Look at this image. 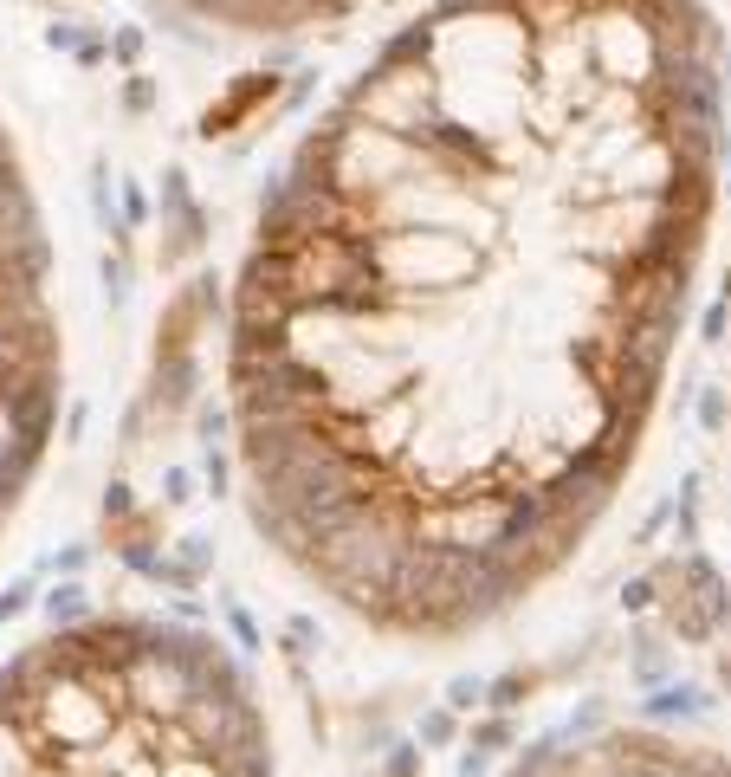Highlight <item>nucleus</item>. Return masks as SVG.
I'll return each instance as SVG.
<instances>
[{
	"mask_svg": "<svg viewBox=\"0 0 731 777\" xmlns=\"http://www.w3.org/2000/svg\"><path fill=\"white\" fill-rule=\"evenodd\" d=\"M706 0H440L305 130L227 311L253 531L402 642L622 493L725 195Z\"/></svg>",
	"mask_w": 731,
	"mask_h": 777,
	"instance_id": "obj_1",
	"label": "nucleus"
},
{
	"mask_svg": "<svg viewBox=\"0 0 731 777\" xmlns=\"http://www.w3.org/2000/svg\"><path fill=\"white\" fill-rule=\"evenodd\" d=\"M505 777H731V752L699 739H673L654 726H563L537 739Z\"/></svg>",
	"mask_w": 731,
	"mask_h": 777,
	"instance_id": "obj_2",
	"label": "nucleus"
},
{
	"mask_svg": "<svg viewBox=\"0 0 731 777\" xmlns=\"http://www.w3.org/2000/svg\"><path fill=\"white\" fill-rule=\"evenodd\" d=\"M660 577V616H667V629L680 635V642H712V635L731 622V596H725V577L719 564H712L699 544H686L680 557H667V564H654Z\"/></svg>",
	"mask_w": 731,
	"mask_h": 777,
	"instance_id": "obj_3",
	"label": "nucleus"
},
{
	"mask_svg": "<svg viewBox=\"0 0 731 777\" xmlns=\"http://www.w3.org/2000/svg\"><path fill=\"white\" fill-rule=\"evenodd\" d=\"M188 7L240 26V33H298V26L350 20L356 7H382V0H188Z\"/></svg>",
	"mask_w": 731,
	"mask_h": 777,
	"instance_id": "obj_4",
	"label": "nucleus"
},
{
	"mask_svg": "<svg viewBox=\"0 0 731 777\" xmlns=\"http://www.w3.org/2000/svg\"><path fill=\"white\" fill-rule=\"evenodd\" d=\"M272 98H279V78H272V72H246L240 85H233L227 98L214 104V111H201V136L214 143V136H227L246 111H253V104H272Z\"/></svg>",
	"mask_w": 731,
	"mask_h": 777,
	"instance_id": "obj_5",
	"label": "nucleus"
},
{
	"mask_svg": "<svg viewBox=\"0 0 731 777\" xmlns=\"http://www.w3.org/2000/svg\"><path fill=\"white\" fill-rule=\"evenodd\" d=\"M98 616V603H91V590L78 577H65V583H52V596H46V629H78V622H91Z\"/></svg>",
	"mask_w": 731,
	"mask_h": 777,
	"instance_id": "obj_6",
	"label": "nucleus"
},
{
	"mask_svg": "<svg viewBox=\"0 0 731 777\" xmlns=\"http://www.w3.org/2000/svg\"><path fill=\"white\" fill-rule=\"evenodd\" d=\"M123 111H130V117H149V111H156V78H143V72L123 78Z\"/></svg>",
	"mask_w": 731,
	"mask_h": 777,
	"instance_id": "obj_7",
	"label": "nucleus"
},
{
	"mask_svg": "<svg viewBox=\"0 0 731 777\" xmlns=\"http://www.w3.org/2000/svg\"><path fill=\"white\" fill-rule=\"evenodd\" d=\"M486 687H492V680H479V674H460V680L447 687V706H453V713H473V706H486Z\"/></svg>",
	"mask_w": 731,
	"mask_h": 777,
	"instance_id": "obj_8",
	"label": "nucleus"
},
{
	"mask_svg": "<svg viewBox=\"0 0 731 777\" xmlns=\"http://www.w3.org/2000/svg\"><path fill=\"white\" fill-rule=\"evenodd\" d=\"M162 486H169V493H162V512H175V506L195 499V473H188V467H169V473H162Z\"/></svg>",
	"mask_w": 731,
	"mask_h": 777,
	"instance_id": "obj_9",
	"label": "nucleus"
},
{
	"mask_svg": "<svg viewBox=\"0 0 731 777\" xmlns=\"http://www.w3.org/2000/svg\"><path fill=\"white\" fill-rule=\"evenodd\" d=\"M110 59L136 72V59H143V33H136V26H117V33H110Z\"/></svg>",
	"mask_w": 731,
	"mask_h": 777,
	"instance_id": "obj_10",
	"label": "nucleus"
},
{
	"mask_svg": "<svg viewBox=\"0 0 731 777\" xmlns=\"http://www.w3.org/2000/svg\"><path fill=\"white\" fill-rule=\"evenodd\" d=\"M466 745H473V752H492V745H512V719H486V726H473V732H466Z\"/></svg>",
	"mask_w": 731,
	"mask_h": 777,
	"instance_id": "obj_11",
	"label": "nucleus"
},
{
	"mask_svg": "<svg viewBox=\"0 0 731 777\" xmlns=\"http://www.w3.org/2000/svg\"><path fill=\"white\" fill-rule=\"evenodd\" d=\"M699 421H706L712 434H725V428H731V408H725V389H706V395H699Z\"/></svg>",
	"mask_w": 731,
	"mask_h": 777,
	"instance_id": "obj_12",
	"label": "nucleus"
},
{
	"mask_svg": "<svg viewBox=\"0 0 731 777\" xmlns=\"http://www.w3.org/2000/svg\"><path fill=\"white\" fill-rule=\"evenodd\" d=\"M26 603H33V577H20L7 596H0V622H13V616H26Z\"/></svg>",
	"mask_w": 731,
	"mask_h": 777,
	"instance_id": "obj_13",
	"label": "nucleus"
},
{
	"mask_svg": "<svg viewBox=\"0 0 731 777\" xmlns=\"http://www.w3.org/2000/svg\"><path fill=\"white\" fill-rule=\"evenodd\" d=\"M453 732H460V726H453V713H427L421 719V745H447Z\"/></svg>",
	"mask_w": 731,
	"mask_h": 777,
	"instance_id": "obj_14",
	"label": "nucleus"
},
{
	"mask_svg": "<svg viewBox=\"0 0 731 777\" xmlns=\"http://www.w3.org/2000/svg\"><path fill=\"white\" fill-rule=\"evenodd\" d=\"M46 46L52 52H78L85 39H78V26H46Z\"/></svg>",
	"mask_w": 731,
	"mask_h": 777,
	"instance_id": "obj_15",
	"label": "nucleus"
},
{
	"mask_svg": "<svg viewBox=\"0 0 731 777\" xmlns=\"http://www.w3.org/2000/svg\"><path fill=\"white\" fill-rule=\"evenodd\" d=\"M85 557H91V544H72V551H65V557H52V570H65V577H78V570H85Z\"/></svg>",
	"mask_w": 731,
	"mask_h": 777,
	"instance_id": "obj_16",
	"label": "nucleus"
},
{
	"mask_svg": "<svg viewBox=\"0 0 731 777\" xmlns=\"http://www.w3.org/2000/svg\"><path fill=\"white\" fill-rule=\"evenodd\" d=\"M123 214H130V221H143V214H149V201H143V188H136V182H123Z\"/></svg>",
	"mask_w": 731,
	"mask_h": 777,
	"instance_id": "obj_17",
	"label": "nucleus"
}]
</instances>
